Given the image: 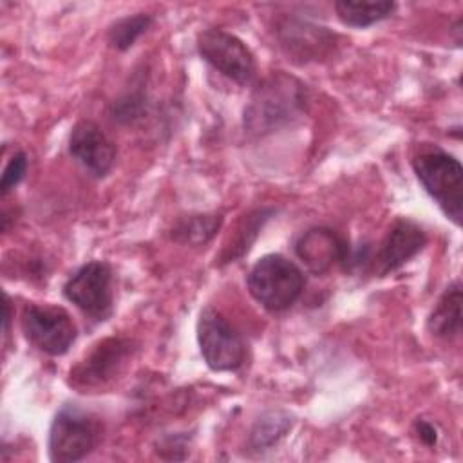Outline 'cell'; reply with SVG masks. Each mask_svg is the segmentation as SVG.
Masks as SVG:
<instances>
[{
    "label": "cell",
    "instance_id": "6da1fadb",
    "mask_svg": "<svg viewBox=\"0 0 463 463\" xmlns=\"http://www.w3.org/2000/svg\"><path fill=\"white\" fill-rule=\"evenodd\" d=\"M306 85L282 71L264 78L251 92L244 107V130L253 137L277 132L297 121L307 107Z\"/></svg>",
    "mask_w": 463,
    "mask_h": 463
},
{
    "label": "cell",
    "instance_id": "7a4b0ae2",
    "mask_svg": "<svg viewBox=\"0 0 463 463\" xmlns=\"http://www.w3.org/2000/svg\"><path fill=\"white\" fill-rule=\"evenodd\" d=\"M411 163L425 192L459 226L463 210V168L459 161L439 146L425 143L416 148Z\"/></svg>",
    "mask_w": 463,
    "mask_h": 463
},
{
    "label": "cell",
    "instance_id": "3957f363",
    "mask_svg": "<svg viewBox=\"0 0 463 463\" xmlns=\"http://www.w3.org/2000/svg\"><path fill=\"white\" fill-rule=\"evenodd\" d=\"M250 295L268 311H284L291 307L304 289L300 268L279 255L269 253L259 259L246 279Z\"/></svg>",
    "mask_w": 463,
    "mask_h": 463
},
{
    "label": "cell",
    "instance_id": "277c9868",
    "mask_svg": "<svg viewBox=\"0 0 463 463\" xmlns=\"http://www.w3.org/2000/svg\"><path fill=\"white\" fill-rule=\"evenodd\" d=\"M101 439V421L78 407H61L49 430V458L58 463H74L87 458Z\"/></svg>",
    "mask_w": 463,
    "mask_h": 463
},
{
    "label": "cell",
    "instance_id": "5b68a950",
    "mask_svg": "<svg viewBox=\"0 0 463 463\" xmlns=\"http://www.w3.org/2000/svg\"><path fill=\"white\" fill-rule=\"evenodd\" d=\"M136 347L130 338L99 340L69 373V383L80 392L107 389L125 369Z\"/></svg>",
    "mask_w": 463,
    "mask_h": 463
},
{
    "label": "cell",
    "instance_id": "8992f818",
    "mask_svg": "<svg viewBox=\"0 0 463 463\" xmlns=\"http://www.w3.org/2000/svg\"><path fill=\"white\" fill-rule=\"evenodd\" d=\"M197 342L206 365L213 371H235L246 360L244 338L212 306H206L199 313Z\"/></svg>",
    "mask_w": 463,
    "mask_h": 463
},
{
    "label": "cell",
    "instance_id": "52a82bcc",
    "mask_svg": "<svg viewBox=\"0 0 463 463\" xmlns=\"http://www.w3.org/2000/svg\"><path fill=\"white\" fill-rule=\"evenodd\" d=\"M22 329L34 347L51 356L65 354L78 336L71 315L51 304H27L22 311Z\"/></svg>",
    "mask_w": 463,
    "mask_h": 463
},
{
    "label": "cell",
    "instance_id": "ba28073f",
    "mask_svg": "<svg viewBox=\"0 0 463 463\" xmlns=\"http://www.w3.org/2000/svg\"><path fill=\"white\" fill-rule=\"evenodd\" d=\"M201 58L215 71L239 85H250L257 72V63L248 45L222 29H206L197 34Z\"/></svg>",
    "mask_w": 463,
    "mask_h": 463
},
{
    "label": "cell",
    "instance_id": "9c48e42d",
    "mask_svg": "<svg viewBox=\"0 0 463 463\" xmlns=\"http://www.w3.org/2000/svg\"><path fill=\"white\" fill-rule=\"evenodd\" d=\"M63 295L94 320H105L112 311V269L103 260L78 268L63 284Z\"/></svg>",
    "mask_w": 463,
    "mask_h": 463
},
{
    "label": "cell",
    "instance_id": "30bf717a",
    "mask_svg": "<svg viewBox=\"0 0 463 463\" xmlns=\"http://www.w3.org/2000/svg\"><path fill=\"white\" fill-rule=\"evenodd\" d=\"M425 244L427 235L420 228V224L405 217L396 219L378 244V250L373 259L374 273L383 277L396 271L416 253H420Z\"/></svg>",
    "mask_w": 463,
    "mask_h": 463
},
{
    "label": "cell",
    "instance_id": "8fae6325",
    "mask_svg": "<svg viewBox=\"0 0 463 463\" xmlns=\"http://www.w3.org/2000/svg\"><path fill=\"white\" fill-rule=\"evenodd\" d=\"M71 156L92 175L103 177L110 172L116 159V146L101 130V127L90 119L78 121L69 136Z\"/></svg>",
    "mask_w": 463,
    "mask_h": 463
},
{
    "label": "cell",
    "instance_id": "7c38bea8",
    "mask_svg": "<svg viewBox=\"0 0 463 463\" xmlns=\"http://www.w3.org/2000/svg\"><path fill=\"white\" fill-rule=\"evenodd\" d=\"M295 253L313 275H324L335 264L349 260L347 242L335 230L324 226L306 230L295 242Z\"/></svg>",
    "mask_w": 463,
    "mask_h": 463
},
{
    "label": "cell",
    "instance_id": "4fadbf2b",
    "mask_svg": "<svg viewBox=\"0 0 463 463\" xmlns=\"http://www.w3.org/2000/svg\"><path fill=\"white\" fill-rule=\"evenodd\" d=\"M279 36L288 54L297 56L302 61L317 60L331 47L335 40V34L326 31V27L289 18L280 24Z\"/></svg>",
    "mask_w": 463,
    "mask_h": 463
},
{
    "label": "cell",
    "instance_id": "5bb4252c",
    "mask_svg": "<svg viewBox=\"0 0 463 463\" xmlns=\"http://www.w3.org/2000/svg\"><path fill=\"white\" fill-rule=\"evenodd\" d=\"M429 331L443 340H452L461 333V282L454 280L439 300L427 320Z\"/></svg>",
    "mask_w": 463,
    "mask_h": 463
},
{
    "label": "cell",
    "instance_id": "9a60e30c",
    "mask_svg": "<svg viewBox=\"0 0 463 463\" xmlns=\"http://www.w3.org/2000/svg\"><path fill=\"white\" fill-rule=\"evenodd\" d=\"M396 9L394 2L389 0H340L335 2V11L338 18L351 27H369L380 20H385Z\"/></svg>",
    "mask_w": 463,
    "mask_h": 463
},
{
    "label": "cell",
    "instance_id": "2e32d148",
    "mask_svg": "<svg viewBox=\"0 0 463 463\" xmlns=\"http://www.w3.org/2000/svg\"><path fill=\"white\" fill-rule=\"evenodd\" d=\"M221 224L222 217L215 213H197L181 217L172 230V237L181 244L199 246L208 242L217 233Z\"/></svg>",
    "mask_w": 463,
    "mask_h": 463
},
{
    "label": "cell",
    "instance_id": "e0dca14e",
    "mask_svg": "<svg viewBox=\"0 0 463 463\" xmlns=\"http://www.w3.org/2000/svg\"><path fill=\"white\" fill-rule=\"evenodd\" d=\"M152 25V16L146 13H137L132 16L119 18L109 29V43L118 51H127L134 45V42L148 31Z\"/></svg>",
    "mask_w": 463,
    "mask_h": 463
},
{
    "label": "cell",
    "instance_id": "ac0fdd59",
    "mask_svg": "<svg viewBox=\"0 0 463 463\" xmlns=\"http://www.w3.org/2000/svg\"><path fill=\"white\" fill-rule=\"evenodd\" d=\"M288 430V418H279L277 414H271L269 418H264L257 423V427L251 432V441L257 449L275 443L284 432Z\"/></svg>",
    "mask_w": 463,
    "mask_h": 463
},
{
    "label": "cell",
    "instance_id": "d6986e66",
    "mask_svg": "<svg viewBox=\"0 0 463 463\" xmlns=\"http://www.w3.org/2000/svg\"><path fill=\"white\" fill-rule=\"evenodd\" d=\"M27 156L24 152L13 154V157L7 161L4 172H2V181H0V192L2 195H7L25 175L27 172Z\"/></svg>",
    "mask_w": 463,
    "mask_h": 463
},
{
    "label": "cell",
    "instance_id": "ffe728a7",
    "mask_svg": "<svg viewBox=\"0 0 463 463\" xmlns=\"http://www.w3.org/2000/svg\"><path fill=\"white\" fill-rule=\"evenodd\" d=\"M414 429H416L418 438H420L425 445H429V447L436 445V441H438V432H436V427H434L432 423H429V421H425V420H418V421L414 423Z\"/></svg>",
    "mask_w": 463,
    "mask_h": 463
}]
</instances>
